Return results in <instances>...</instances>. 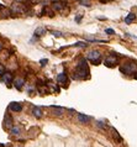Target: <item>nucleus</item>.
<instances>
[{"label": "nucleus", "instance_id": "f257e3e1", "mask_svg": "<svg viewBox=\"0 0 137 147\" xmlns=\"http://www.w3.org/2000/svg\"><path fill=\"white\" fill-rule=\"evenodd\" d=\"M89 77H90V72H89L88 63H87L85 59L82 58L78 62V64H77V68H75L73 78L74 79H88Z\"/></svg>", "mask_w": 137, "mask_h": 147}, {"label": "nucleus", "instance_id": "f03ea898", "mask_svg": "<svg viewBox=\"0 0 137 147\" xmlns=\"http://www.w3.org/2000/svg\"><path fill=\"white\" fill-rule=\"evenodd\" d=\"M137 71V64L135 62H127L120 67V72L124 74H134Z\"/></svg>", "mask_w": 137, "mask_h": 147}, {"label": "nucleus", "instance_id": "7ed1b4c3", "mask_svg": "<svg viewBox=\"0 0 137 147\" xmlns=\"http://www.w3.org/2000/svg\"><path fill=\"white\" fill-rule=\"evenodd\" d=\"M87 58L89 59L93 64H95V66H98V64L101 62V55H100L99 51H90L89 53L87 55Z\"/></svg>", "mask_w": 137, "mask_h": 147}, {"label": "nucleus", "instance_id": "20e7f679", "mask_svg": "<svg viewBox=\"0 0 137 147\" xmlns=\"http://www.w3.org/2000/svg\"><path fill=\"white\" fill-rule=\"evenodd\" d=\"M118 64V57L115 55H110L105 58V66L107 67H115Z\"/></svg>", "mask_w": 137, "mask_h": 147}, {"label": "nucleus", "instance_id": "39448f33", "mask_svg": "<svg viewBox=\"0 0 137 147\" xmlns=\"http://www.w3.org/2000/svg\"><path fill=\"white\" fill-rule=\"evenodd\" d=\"M1 82L4 84H11L14 82V76L10 72H5L4 76L1 77Z\"/></svg>", "mask_w": 137, "mask_h": 147}, {"label": "nucleus", "instance_id": "423d86ee", "mask_svg": "<svg viewBox=\"0 0 137 147\" xmlns=\"http://www.w3.org/2000/svg\"><path fill=\"white\" fill-rule=\"evenodd\" d=\"M64 7H66V4L63 1H58V0H54L53 4H52V9L56 11H63Z\"/></svg>", "mask_w": 137, "mask_h": 147}, {"label": "nucleus", "instance_id": "0eeeda50", "mask_svg": "<svg viewBox=\"0 0 137 147\" xmlns=\"http://www.w3.org/2000/svg\"><path fill=\"white\" fill-rule=\"evenodd\" d=\"M13 124H14V120H13V117H11V115L6 114L5 117H4V127L5 129H11L13 127Z\"/></svg>", "mask_w": 137, "mask_h": 147}, {"label": "nucleus", "instance_id": "6e6552de", "mask_svg": "<svg viewBox=\"0 0 137 147\" xmlns=\"http://www.w3.org/2000/svg\"><path fill=\"white\" fill-rule=\"evenodd\" d=\"M9 110H11V111H14V113H20V111H22V104H20V103H11L9 105Z\"/></svg>", "mask_w": 137, "mask_h": 147}, {"label": "nucleus", "instance_id": "1a4fd4ad", "mask_svg": "<svg viewBox=\"0 0 137 147\" xmlns=\"http://www.w3.org/2000/svg\"><path fill=\"white\" fill-rule=\"evenodd\" d=\"M56 79H57L58 83L62 84V85H66L67 82H68V78H67V74H66V73H59Z\"/></svg>", "mask_w": 137, "mask_h": 147}, {"label": "nucleus", "instance_id": "9d476101", "mask_svg": "<svg viewBox=\"0 0 137 147\" xmlns=\"http://www.w3.org/2000/svg\"><path fill=\"white\" fill-rule=\"evenodd\" d=\"M31 114L36 117V119H41V117H42V110L40 109L38 107H34V108H32Z\"/></svg>", "mask_w": 137, "mask_h": 147}, {"label": "nucleus", "instance_id": "9b49d317", "mask_svg": "<svg viewBox=\"0 0 137 147\" xmlns=\"http://www.w3.org/2000/svg\"><path fill=\"white\" fill-rule=\"evenodd\" d=\"M24 84H25V80H24L22 78H17V79L14 80V87L17 89V90H21L22 87H24Z\"/></svg>", "mask_w": 137, "mask_h": 147}, {"label": "nucleus", "instance_id": "f8f14e48", "mask_svg": "<svg viewBox=\"0 0 137 147\" xmlns=\"http://www.w3.org/2000/svg\"><path fill=\"white\" fill-rule=\"evenodd\" d=\"M78 120L80 124H88L90 121V117L85 115V114H78Z\"/></svg>", "mask_w": 137, "mask_h": 147}, {"label": "nucleus", "instance_id": "ddd939ff", "mask_svg": "<svg viewBox=\"0 0 137 147\" xmlns=\"http://www.w3.org/2000/svg\"><path fill=\"white\" fill-rule=\"evenodd\" d=\"M51 109L53 110V114H54V115H57V116L63 115V113H64V109L61 108V107H54V105H52Z\"/></svg>", "mask_w": 137, "mask_h": 147}, {"label": "nucleus", "instance_id": "4468645a", "mask_svg": "<svg viewBox=\"0 0 137 147\" xmlns=\"http://www.w3.org/2000/svg\"><path fill=\"white\" fill-rule=\"evenodd\" d=\"M46 32H47V30H46V28H43V27L36 28V30H35V37H36V36H37V37H41V36L46 35Z\"/></svg>", "mask_w": 137, "mask_h": 147}, {"label": "nucleus", "instance_id": "2eb2a0df", "mask_svg": "<svg viewBox=\"0 0 137 147\" xmlns=\"http://www.w3.org/2000/svg\"><path fill=\"white\" fill-rule=\"evenodd\" d=\"M10 15V11L6 9V7H4L3 5H0V16L1 18H6V16Z\"/></svg>", "mask_w": 137, "mask_h": 147}, {"label": "nucleus", "instance_id": "dca6fc26", "mask_svg": "<svg viewBox=\"0 0 137 147\" xmlns=\"http://www.w3.org/2000/svg\"><path fill=\"white\" fill-rule=\"evenodd\" d=\"M135 20H136V15L131 13V14H128L126 16V19H125V22H126V24H131V22H134Z\"/></svg>", "mask_w": 137, "mask_h": 147}, {"label": "nucleus", "instance_id": "f3484780", "mask_svg": "<svg viewBox=\"0 0 137 147\" xmlns=\"http://www.w3.org/2000/svg\"><path fill=\"white\" fill-rule=\"evenodd\" d=\"M10 132H11V135L17 136V135H20V132H21V130H20V127H17V126H13V127L10 129Z\"/></svg>", "mask_w": 137, "mask_h": 147}, {"label": "nucleus", "instance_id": "a211bd4d", "mask_svg": "<svg viewBox=\"0 0 137 147\" xmlns=\"http://www.w3.org/2000/svg\"><path fill=\"white\" fill-rule=\"evenodd\" d=\"M112 136H114V138L116 140V142H122V138L120 137V135H119V132L116 131L115 129H112Z\"/></svg>", "mask_w": 137, "mask_h": 147}, {"label": "nucleus", "instance_id": "6ab92c4d", "mask_svg": "<svg viewBox=\"0 0 137 147\" xmlns=\"http://www.w3.org/2000/svg\"><path fill=\"white\" fill-rule=\"evenodd\" d=\"M48 14V16H50V18H52V16L54 15V13H53V10H50L48 9V7H43V10H42V14Z\"/></svg>", "mask_w": 137, "mask_h": 147}, {"label": "nucleus", "instance_id": "aec40b11", "mask_svg": "<svg viewBox=\"0 0 137 147\" xmlns=\"http://www.w3.org/2000/svg\"><path fill=\"white\" fill-rule=\"evenodd\" d=\"M96 125H98V127H100V129H105L106 127V125L104 124L103 121H96Z\"/></svg>", "mask_w": 137, "mask_h": 147}, {"label": "nucleus", "instance_id": "412c9836", "mask_svg": "<svg viewBox=\"0 0 137 147\" xmlns=\"http://www.w3.org/2000/svg\"><path fill=\"white\" fill-rule=\"evenodd\" d=\"M73 46H75V47H87V43H84V42H77V43H74Z\"/></svg>", "mask_w": 137, "mask_h": 147}, {"label": "nucleus", "instance_id": "4be33fe9", "mask_svg": "<svg viewBox=\"0 0 137 147\" xmlns=\"http://www.w3.org/2000/svg\"><path fill=\"white\" fill-rule=\"evenodd\" d=\"M52 35L56 36V37H61V36H63V34L62 32H59V31H53L52 32Z\"/></svg>", "mask_w": 137, "mask_h": 147}, {"label": "nucleus", "instance_id": "5701e85b", "mask_svg": "<svg viewBox=\"0 0 137 147\" xmlns=\"http://www.w3.org/2000/svg\"><path fill=\"white\" fill-rule=\"evenodd\" d=\"M4 73H5V68H4V66L0 63V77H3Z\"/></svg>", "mask_w": 137, "mask_h": 147}, {"label": "nucleus", "instance_id": "b1692460", "mask_svg": "<svg viewBox=\"0 0 137 147\" xmlns=\"http://www.w3.org/2000/svg\"><path fill=\"white\" fill-rule=\"evenodd\" d=\"M40 63H41V66H42V67H45L46 64L48 63V61H47V59H41V61H40Z\"/></svg>", "mask_w": 137, "mask_h": 147}, {"label": "nucleus", "instance_id": "393cba45", "mask_svg": "<svg viewBox=\"0 0 137 147\" xmlns=\"http://www.w3.org/2000/svg\"><path fill=\"white\" fill-rule=\"evenodd\" d=\"M105 32L106 34H114V30H111V28H106Z\"/></svg>", "mask_w": 137, "mask_h": 147}, {"label": "nucleus", "instance_id": "a878e982", "mask_svg": "<svg viewBox=\"0 0 137 147\" xmlns=\"http://www.w3.org/2000/svg\"><path fill=\"white\" fill-rule=\"evenodd\" d=\"M80 20H82V15H79V16H78V18H77V19H75V21H77V22H79V21H80Z\"/></svg>", "mask_w": 137, "mask_h": 147}, {"label": "nucleus", "instance_id": "bb28decb", "mask_svg": "<svg viewBox=\"0 0 137 147\" xmlns=\"http://www.w3.org/2000/svg\"><path fill=\"white\" fill-rule=\"evenodd\" d=\"M1 50H3V43L0 42V51H1Z\"/></svg>", "mask_w": 137, "mask_h": 147}, {"label": "nucleus", "instance_id": "cd10ccee", "mask_svg": "<svg viewBox=\"0 0 137 147\" xmlns=\"http://www.w3.org/2000/svg\"><path fill=\"white\" fill-rule=\"evenodd\" d=\"M100 1H101V3H105V1H106V0H100Z\"/></svg>", "mask_w": 137, "mask_h": 147}, {"label": "nucleus", "instance_id": "c85d7f7f", "mask_svg": "<svg viewBox=\"0 0 137 147\" xmlns=\"http://www.w3.org/2000/svg\"><path fill=\"white\" fill-rule=\"evenodd\" d=\"M134 77H135V78H136V79H137V73H136V74H135V76H134Z\"/></svg>", "mask_w": 137, "mask_h": 147}, {"label": "nucleus", "instance_id": "c756f323", "mask_svg": "<svg viewBox=\"0 0 137 147\" xmlns=\"http://www.w3.org/2000/svg\"><path fill=\"white\" fill-rule=\"evenodd\" d=\"M0 146H4V144H0Z\"/></svg>", "mask_w": 137, "mask_h": 147}, {"label": "nucleus", "instance_id": "7c9ffc66", "mask_svg": "<svg viewBox=\"0 0 137 147\" xmlns=\"http://www.w3.org/2000/svg\"><path fill=\"white\" fill-rule=\"evenodd\" d=\"M53 1H54V0H53Z\"/></svg>", "mask_w": 137, "mask_h": 147}]
</instances>
